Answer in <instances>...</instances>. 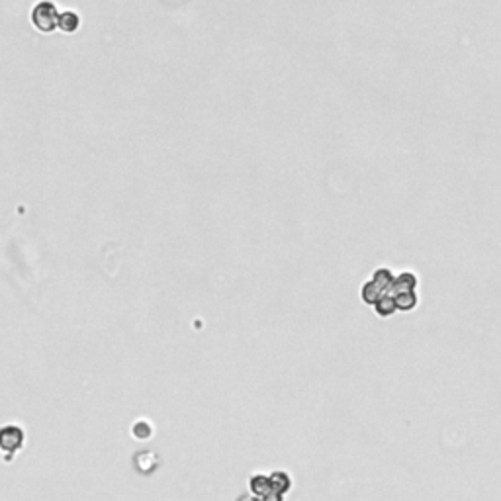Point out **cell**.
<instances>
[{
  "mask_svg": "<svg viewBox=\"0 0 501 501\" xmlns=\"http://www.w3.org/2000/svg\"><path fill=\"white\" fill-rule=\"evenodd\" d=\"M59 14L55 10V4L53 2H47V0H43V2H39L38 6L34 8V12H32V20H34V24L41 30V32H45V34H49L53 32L55 27L59 26Z\"/></svg>",
  "mask_w": 501,
  "mask_h": 501,
  "instance_id": "1",
  "label": "cell"
},
{
  "mask_svg": "<svg viewBox=\"0 0 501 501\" xmlns=\"http://www.w3.org/2000/svg\"><path fill=\"white\" fill-rule=\"evenodd\" d=\"M78 24H80V20H78L77 14L73 12H65L61 14V18H59V26L63 27L67 34H73V32L78 27Z\"/></svg>",
  "mask_w": 501,
  "mask_h": 501,
  "instance_id": "2",
  "label": "cell"
}]
</instances>
